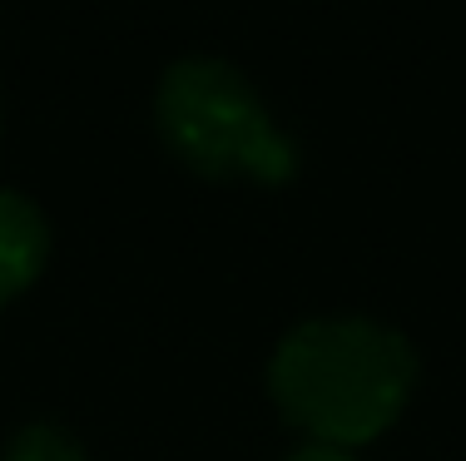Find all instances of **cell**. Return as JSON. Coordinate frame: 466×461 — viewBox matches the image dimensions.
<instances>
[{
	"label": "cell",
	"mask_w": 466,
	"mask_h": 461,
	"mask_svg": "<svg viewBox=\"0 0 466 461\" xmlns=\"http://www.w3.org/2000/svg\"><path fill=\"white\" fill-rule=\"evenodd\" d=\"M273 397L288 422L323 442H368L377 436L417 382V353L402 333L368 317L303 323L273 353Z\"/></svg>",
	"instance_id": "6da1fadb"
},
{
	"label": "cell",
	"mask_w": 466,
	"mask_h": 461,
	"mask_svg": "<svg viewBox=\"0 0 466 461\" xmlns=\"http://www.w3.org/2000/svg\"><path fill=\"white\" fill-rule=\"evenodd\" d=\"M159 129L184 164L208 179L253 174L283 184L293 174V145L273 129L268 109L224 60H179L159 85Z\"/></svg>",
	"instance_id": "7a4b0ae2"
},
{
	"label": "cell",
	"mask_w": 466,
	"mask_h": 461,
	"mask_svg": "<svg viewBox=\"0 0 466 461\" xmlns=\"http://www.w3.org/2000/svg\"><path fill=\"white\" fill-rule=\"evenodd\" d=\"M46 218L20 194H0V303H10L46 263Z\"/></svg>",
	"instance_id": "3957f363"
},
{
	"label": "cell",
	"mask_w": 466,
	"mask_h": 461,
	"mask_svg": "<svg viewBox=\"0 0 466 461\" xmlns=\"http://www.w3.org/2000/svg\"><path fill=\"white\" fill-rule=\"evenodd\" d=\"M5 461H80V446L70 436H60L55 426H30L10 442Z\"/></svg>",
	"instance_id": "277c9868"
},
{
	"label": "cell",
	"mask_w": 466,
	"mask_h": 461,
	"mask_svg": "<svg viewBox=\"0 0 466 461\" xmlns=\"http://www.w3.org/2000/svg\"><path fill=\"white\" fill-rule=\"evenodd\" d=\"M288 461H352L348 452H338V446H303V452H293V456H288Z\"/></svg>",
	"instance_id": "5b68a950"
}]
</instances>
